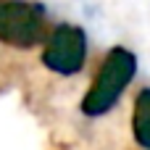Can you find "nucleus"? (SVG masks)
Masks as SVG:
<instances>
[{
  "instance_id": "2",
  "label": "nucleus",
  "mask_w": 150,
  "mask_h": 150,
  "mask_svg": "<svg viewBox=\"0 0 150 150\" xmlns=\"http://www.w3.org/2000/svg\"><path fill=\"white\" fill-rule=\"evenodd\" d=\"M47 11L37 0H0V45L32 50L47 40Z\"/></svg>"
},
{
  "instance_id": "4",
  "label": "nucleus",
  "mask_w": 150,
  "mask_h": 150,
  "mask_svg": "<svg viewBox=\"0 0 150 150\" xmlns=\"http://www.w3.org/2000/svg\"><path fill=\"white\" fill-rule=\"evenodd\" d=\"M132 137L137 148L150 150V87H142L132 103Z\"/></svg>"
},
{
  "instance_id": "3",
  "label": "nucleus",
  "mask_w": 150,
  "mask_h": 150,
  "mask_svg": "<svg viewBox=\"0 0 150 150\" xmlns=\"http://www.w3.org/2000/svg\"><path fill=\"white\" fill-rule=\"evenodd\" d=\"M87 53H90V42H87V32L76 24L61 21L50 29L42 53H40V63L63 79H71L76 74L84 71L87 66Z\"/></svg>"
},
{
  "instance_id": "1",
  "label": "nucleus",
  "mask_w": 150,
  "mask_h": 150,
  "mask_svg": "<svg viewBox=\"0 0 150 150\" xmlns=\"http://www.w3.org/2000/svg\"><path fill=\"white\" fill-rule=\"evenodd\" d=\"M134 76H137V55L124 45H113L103 55L98 74L79 103L82 116L100 119V116L111 113L119 105V100L124 98V92Z\"/></svg>"
}]
</instances>
